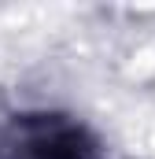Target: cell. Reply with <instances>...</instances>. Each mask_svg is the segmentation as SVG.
<instances>
[{"label":"cell","mask_w":155,"mask_h":159,"mask_svg":"<svg viewBox=\"0 0 155 159\" xmlns=\"http://www.w3.org/2000/svg\"><path fill=\"white\" fill-rule=\"evenodd\" d=\"M19 141L26 159H107L104 144L70 119L26 115L19 119Z\"/></svg>","instance_id":"obj_1"}]
</instances>
